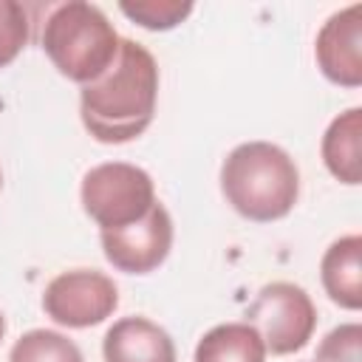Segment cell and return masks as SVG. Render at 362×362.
<instances>
[{
	"label": "cell",
	"mask_w": 362,
	"mask_h": 362,
	"mask_svg": "<svg viewBox=\"0 0 362 362\" xmlns=\"http://www.w3.org/2000/svg\"><path fill=\"white\" fill-rule=\"evenodd\" d=\"M158 102V62L136 40L122 37L107 71L79 88V116L85 130L102 144L139 139Z\"/></svg>",
	"instance_id": "1"
},
{
	"label": "cell",
	"mask_w": 362,
	"mask_h": 362,
	"mask_svg": "<svg viewBox=\"0 0 362 362\" xmlns=\"http://www.w3.org/2000/svg\"><path fill=\"white\" fill-rule=\"evenodd\" d=\"M221 192L246 221L272 223L294 209L300 198V170L283 147L272 141H243L221 164Z\"/></svg>",
	"instance_id": "2"
},
{
	"label": "cell",
	"mask_w": 362,
	"mask_h": 362,
	"mask_svg": "<svg viewBox=\"0 0 362 362\" xmlns=\"http://www.w3.org/2000/svg\"><path fill=\"white\" fill-rule=\"evenodd\" d=\"M119 34L107 14L85 0H68L48 11L42 23V51L51 65L71 82L99 79L119 51Z\"/></svg>",
	"instance_id": "3"
},
{
	"label": "cell",
	"mask_w": 362,
	"mask_h": 362,
	"mask_svg": "<svg viewBox=\"0 0 362 362\" xmlns=\"http://www.w3.org/2000/svg\"><path fill=\"white\" fill-rule=\"evenodd\" d=\"M79 201L99 229H119L144 218L158 198L147 170L127 161H105L82 175Z\"/></svg>",
	"instance_id": "4"
},
{
	"label": "cell",
	"mask_w": 362,
	"mask_h": 362,
	"mask_svg": "<svg viewBox=\"0 0 362 362\" xmlns=\"http://www.w3.org/2000/svg\"><path fill=\"white\" fill-rule=\"evenodd\" d=\"M246 322L257 328L266 351L294 354L308 345L317 328V308L311 294L288 280L266 283L246 311Z\"/></svg>",
	"instance_id": "5"
},
{
	"label": "cell",
	"mask_w": 362,
	"mask_h": 362,
	"mask_svg": "<svg viewBox=\"0 0 362 362\" xmlns=\"http://www.w3.org/2000/svg\"><path fill=\"white\" fill-rule=\"evenodd\" d=\"M119 305L116 283L96 269L59 272L42 291V311L65 328H90L105 322Z\"/></svg>",
	"instance_id": "6"
},
{
	"label": "cell",
	"mask_w": 362,
	"mask_h": 362,
	"mask_svg": "<svg viewBox=\"0 0 362 362\" xmlns=\"http://www.w3.org/2000/svg\"><path fill=\"white\" fill-rule=\"evenodd\" d=\"M102 252L107 263L124 274H150L173 249V218L161 201L136 223L119 229H99Z\"/></svg>",
	"instance_id": "7"
},
{
	"label": "cell",
	"mask_w": 362,
	"mask_h": 362,
	"mask_svg": "<svg viewBox=\"0 0 362 362\" xmlns=\"http://www.w3.org/2000/svg\"><path fill=\"white\" fill-rule=\"evenodd\" d=\"M314 57L322 76L342 88L362 85V6L334 11L317 31Z\"/></svg>",
	"instance_id": "8"
},
{
	"label": "cell",
	"mask_w": 362,
	"mask_h": 362,
	"mask_svg": "<svg viewBox=\"0 0 362 362\" xmlns=\"http://www.w3.org/2000/svg\"><path fill=\"white\" fill-rule=\"evenodd\" d=\"M102 356L105 362H175V342L147 317H122L107 328Z\"/></svg>",
	"instance_id": "9"
},
{
	"label": "cell",
	"mask_w": 362,
	"mask_h": 362,
	"mask_svg": "<svg viewBox=\"0 0 362 362\" xmlns=\"http://www.w3.org/2000/svg\"><path fill=\"white\" fill-rule=\"evenodd\" d=\"M320 280L331 303L348 311L362 308V238L345 235L334 240L320 260Z\"/></svg>",
	"instance_id": "10"
},
{
	"label": "cell",
	"mask_w": 362,
	"mask_h": 362,
	"mask_svg": "<svg viewBox=\"0 0 362 362\" xmlns=\"http://www.w3.org/2000/svg\"><path fill=\"white\" fill-rule=\"evenodd\" d=\"M322 161L328 173L342 184H359L362 178V107L339 113L322 136Z\"/></svg>",
	"instance_id": "11"
},
{
	"label": "cell",
	"mask_w": 362,
	"mask_h": 362,
	"mask_svg": "<svg viewBox=\"0 0 362 362\" xmlns=\"http://www.w3.org/2000/svg\"><path fill=\"white\" fill-rule=\"evenodd\" d=\"M192 362H266V345L255 325L223 322L198 339Z\"/></svg>",
	"instance_id": "12"
},
{
	"label": "cell",
	"mask_w": 362,
	"mask_h": 362,
	"mask_svg": "<svg viewBox=\"0 0 362 362\" xmlns=\"http://www.w3.org/2000/svg\"><path fill=\"white\" fill-rule=\"evenodd\" d=\"M8 362H85L74 339L51 328L25 331L8 351Z\"/></svg>",
	"instance_id": "13"
},
{
	"label": "cell",
	"mask_w": 362,
	"mask_h": 362,
	"mask_svg": "<svg viewBox=\"0 0 362 362\" xmlns=\"http://www.w3.org/2000/svg\"><path fill=\"white\" fill-rule=\"evenodd\" d=\"M189 0H122L119 11L147 31H167L192 14Z\"/></svg>",
	"instance_id": "14"
},
{
	"label": "cell",
	"mask_w": 362,
	"mask_h": 362,
	"mask_svg": "<svg viewBox=\"0 0 362 362\" xmlns=\"http://www.w3.org/2000/svg\"><path fill=\"white\" fill-rule=\"evenodd\" d=\"M31 40L28 8L17 0H0V68L11 65Z\"/></svg>",
	"instance_id": "15"
},
{
	"label": "cell",
	"mask_w": 362,
	"mask_h": 362,
	"mask_svg": "<svg viewBox=\"0 0 362 362\" xmlns=\"http://www.w3.org/2000/svg\"><path fill=\"white\" fill-rule=\"evenodd\" d=\"M359 348H362V325L345 322L322 337L314 362H362Z\"/></svg>",
	"instance_id": "16"
},
{
	"label": "cell",
	"mask_w": 362,
	"mask_h": 362,
	"mask_svg": "<svg viewBox=\"0 0 362 362\" xmlns=\"http://www.w3.org/2000/svg\"><path fill=\"white\" fill-rule=\"evenodd\" d=\"M3 337H6V317H3V311H0V342H3Z\"/></svg>",
	"instance_id": "17"
},
{
	"label": "cell",
	"mask_w": 362,
	"mask_h": 362,
	"mask_svg": "<svg viewBox=\"0 0 362 362\" xmlns=\"http://www.w3.org/2000/svg\"><path fill=\"white\" fill-rule=\"evenodd\" d=\"M0 187H3V173H0Z\"/></svg>",
	"instance_id": "18"
}]
</instances>
